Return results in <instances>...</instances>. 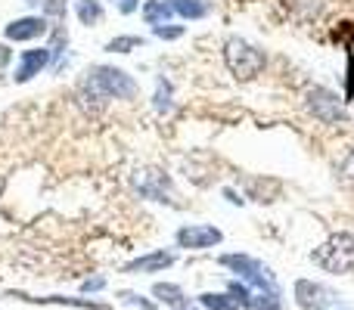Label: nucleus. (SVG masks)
Masks as SVG:
<instances>
[{
  "label": "nucleus",
  "instance_id": "28",
  "mask_svg": "<svg viewBox=\"0 0 354 310\" xmlns=\"http://www.w3.org/2000/svg\"><path fill=\"white\" fill-rule=\"evenodd\" d=\"M10 62V47H0V66H6Z\"/></svg>",
  "mask_w": 354,
  "mask_h": 310
},
{
  "label": "nucleus",
  "instance_id": "25",
  "mask_svg": "<svg viewBox=\"0 0 354 310\" xmlns=\"http://www.w3.org/2000/svg\"><path fill=\"white\" fill-rule=\"evenodd\" d=\"M339 174H342V180H354V149H351V155L339 164Z\"/></svg>",
  "mask_w": 354,
  "mask_h": 310
},
{
  "label": "nucleus",
  "instance_id": "17",
  "mask_svg": "<svg viewBox=\"0 0 354 310\" xmlns=\"http://www.w3.org/2000/svg\"><path fill=\"white\" fill-rule=\"evenodd\" d=\"M143 37H137V35H118V37H112L109 43H106V50L109 53H131V50H140L143 47Z\"/></svg>",
  "mask_w": 354,
  "mask_h": 310
},
{
  "label": "nucleus",
  "instance_id": "27",
  "mask_svg": "<svg viewBox=\"0 0 354 310\" xmlns=\"http://www.w3.org/2000/svg\"><path fill=\"white\" fill-rule=\"evenodd\" d=\"M103 286H106V280H103V276H93V280H87L81 289H84V292H100V289H103Z\"/></svg>",
  "mask_w": 354,
  "mask_h": 310
},
{
  "label": "nucleus",
  "instance_id": "26",
  "mask_svg": "<svg viewBox=\"0 0 354 310\" xmlns=\"http://www.w3.org/2000/svg\"><path fill=\"white\" fill-rule=\"evenodd\" d=\"M115 6H118V12H124V16H128V12H134L137 6H140V0H115Z\"/></svg>",
  "mask_w": 354,
  "mask_h": 310
},
{
  "label": "nucleus",
  "instance_id": "15",
  "mask_svg": "<svg viewBox=\"0 0 354 310\" xmlns=\"http://www.w3.org/2000/svg\"><path fill=\"white\" fill-rule=\"evenodd\" d=\"M199 304L205 307V310H243V307H239V301L233 298L230 292H227V295H221V292H205V295H199Z\"/></svg>",
  "mask_w": 354,
  "mask_h": 310
},
{
  "label": "nucleus",
  "instance_id": "22",
  "mask_svg": "<svg viewBox=\"0 0 354 310\" xmlns=\"http://www.w3.org/2000/svg\"><path fill=\"white\" fill-rule=\"evenodd\" d=\"M44 16L62 19L66 16V0H44Z\"/></svg>",
  "mask_w": 354,
  "mask_h": 310
},
{
  "label": "nucleus",
  "instance_id": "4",
  "mask_svg": "<svg viewBox=\"0 0 354 310\" xmlns=\"http://www.w3.org/2000/svg\"><path fill=\"white\" fill-rule=\"evenodd\" d=\"M221 267H230L233 273H236L245 286L255 289V292H280L274 273H270L261 261H255V258H249V255H224L221 258Z\"/></svg>",
  "mask_w": 354,
  "mask_h": 310
},
{
  "label": "nucleus",
  "instance_id": "18",
  "mask_svg": "<svg viewBox=\"0 0 354 310\" xmlns=\"http://www.w3.org/2000/svg\"><path fill=\"white\" fill-rule=\"evenodd\" d=\"M227 292H230L233 298L239 301V307H243V310H245V307L252 310V304H255V289H252V286H245L243 280H233V282H227Z\"/></svg>",
  "mask_w": 354,
  "mask_h": 310
},
{
  "label": "nucleus",
  "instance_id": "9",
  "mask_svg": "<svg viewBox=\"0 0 354 310\" xmlns=\"http://www.w3.org/2000/svg\"><path fill=\"white\" fill-rule=\"evenodd\" d=\"M53 62V50L50 47H35V50H22V56H19V66H16V75H12V81L16 84H25V81H31L35 75H41L44 68Z\"/></svg>",
  "mask_w": 354,
  "mask_h": 310
},
{
  "label": "nucleus",
  "instance_id": "31",
  "mask_svg": "<svg viewBox=\"0 0 354 310\" xmlns=\"http://www.w3.org/2000/svg\"><path fill=\"white\" fill-rule=\"evenodd\" d=\"M177 310H196V307H189V304H183V307H177Z\"/></svg>",
  "mask_w": 354,
  "mask_h": 310
},
{
  "label": "nucleus",
  "instance_id": "13",
  "mask_svg": "<svg viewBox=\"0 0 354 310\" xmlns=\"http://www.w3.org/2000/svg\"><path fill=\"white\" fill-rule=\"evenodd\" d=\"M174 12L180 19H189V22H196V19H205L208 12H212V6H208V0H171Z\"/></svg>",
  "mask_w": 354,
  "mask_h": 310
},
{
  "label": "nucleus",
  "instance_id": "5",
  "mask_svg": "<svg viewBox=\"0 0 354 310\" xmlns=\"http://www.w3.org/2000/svg\"><path fill=\"white\" fill-rule=\"evenodd\" d=\"M308 112L317 118L320 124H345V99L339 93H333L330 87H314L308 90Z\"/></svg>",
  "mask_w": 354,
  "mask_h": 310
},
{
  "label": "nucleus",
  "instance_id": "21",
  "mask_svg": "<svg viewBox=\"0 0 354 310\" xmlns=\"http://www.w3.org/2000/svg\"><path fill=\"white\" fill-rule=\"evenodd\" d=\"M156 37H162V41H177V37H183V25H171V22H165V25H156Z\"/></svg>",
  "mask_w": 354,
  "mask_h": 310
},
{
  "label": "nucleus",
  "instance_id": "8",
  "mask_svg": "<svg viewBox=\"0 0 354 310\" xmlns=\"http://www.w3.org/2000/svg\"><path fill=\"white\" fill-rule=\"evenodd\" d=\"M177 245L180 249H189V251H202V249H212V245H221L224 233L212 224H187L177 230Z\"/></svg>",
  "mask_w": 354,
  "mask_h": 310
},
{
  "label": "nucleus",
  "instance_id": "29",
  "mask_svg": "<svg viewBox=\"0 0 354 310\" xmlns=\"http://www.w3.org/2000/svg\"><path fill=\"white\" fill-rule=\"evenodd\" d=\"M227 199H230V202H233V205H243V199H239V195H236V193H233V189H227Z\"/></svg>",
  "mask_w": 354,
  "mask_h": 310
},
{
  "label": "nucleus",
  "instance_id": "24",
  "mask_svg": "<svg viewBox=\"0 0 354 310\" xmlns=\"http://www.w3.org/2000/svg\"><path fill=\"white\" fill-rule=\"evenodd\" d=\"M118 298H122L124 304H134V307H140V310H156L153 304H149V301H143L140 295H134V292H122V295H118Z\"/></svg>",
  "mask_w": 354,
  "mask_h": 310
},
{
  "label": "nucleus",
  "instance_id": "23",
  "mask_svg": "<svg viewBox=\"0 0 354 310\" xmlns=\"http://www.w3.org/2000/svg\"><path fill=\"white\" fill-rule=\"evenodd\" d=\"M345 99H351L354 103V53L348 50V68H345Z\"/></svg>",
  "mask_w": 354,
  "mask_h": 310
},
{
  "label": "nucleus",
  "instance_id": "20",
  "mask_svg": "<svg viewBox=\"0 0 354 310\" xmlns=\"http://www.w3.org/2000/svg\"><path fill=\"white\" fill-rule=\"evenodd\" d=\"M171 84L168 81H159V93H156V109L159 112H171Z\"/></svg>",
  "mask_w": 354,
  "mask_h": 310
},
{
  "label": "nucleus",
  "instance_id": "6",
  "mask_svg": "<svg viewBox=\"0 0 354 310\" xmlns=\"http://www.w3.org/2000/svg\"><path fill=\"white\" fill-rule=\"evenodd\" d=\"M134 189L143 195V199L171 202V205H174L171 177L162 174V171H156V168H140V171H134Z\"/></svg>",
  "mask_w": 354,
  "mask_h": 310
},
{
  "label": "nucleus",
  "instance_id": "11",
  "mask_svg": "<svg viewBox=\"0 0 354 310\" xmlns=\"http://www.w3.org/2000/svg\"><path fill=\"white\" fill-rule=\"evenodd\" d=\"M177 258L171 251H149V255H140L134 258V261L124 264V273H159V270H168Z\"/></svg>",
  "mask_w": 354,
  "mask_h": 310
},
{
  "label": "nucleus",
  "instance_id": "1",
  "mask_svg": "<svg viewBox=\"0 0 354 310\" xmlns=\"http://www.w3.org/2000/svg\"><path fill=\"white\" fill-rule=\"evenodd\" d=\"M81 93L97 103H109V99H134L137 97V81L131 78L124 68L115 66H93L81 81Z\"/></svg>",
  "mask_w": 354,
  "mask_h": 310
},
{
  "label": "nucleus",
  "instance_id": "30",
  "mask_svg": "<svg viewBox=\"0 0 354 310\" xmlns=\"http://www.w3.org/2000/svg\"><path fill=\"white\" fill-rule=\"evenodd\" d=\"M25 3H31V6H37V3H44V0H25Z\"/></svg>",
  "mask_w": 354,
  "mask_h": 310
},
{
  "label": "nucleus",
  "instance_id": "16",
  "mask_svg": "<svg viewBox=\"0 0 354 310\" xmlns=\"http://www.w3.org/2000/svg\"><path fill=\"white\" fill-rule=\"evenodd\" d=\"M75 12H78L81 25H100L103 22V3H100V0H78Z\"/></svg>",
  "mask_w": 354,
  "mask_h": 310
},
{
  "label": "nucleus",
  "instance_id": "7",
  "mask_svg": "<svg viewBox=\"0 0 354 310\" xmlns=\"http://www.w3.org/2000/svg\"><path fill=\"white\" fill-rule=\"evenodd\" d=\"M339 301V295L333 292L330 286L314 280H299L295 282V304L301 310H326Z\"/></svg>",
  "mask_w": 354,
  "mask_h": 310
},
{
  "label": "nucleus",
  "instance_id": "12",
  "mask_svg": "<svg viewBox=\"0 0 354 310\" xmlns=\"http://www.w3.org/2000/svg\"><path fill=\"white\" fill-rule=\"evenodd\" d=\"M174 16V6H171V0H147V3H143V22L147 25H165L168 19Z\"/></svg>",
  "mask_w": 354,
  "mask_h": 310
},
{
  "label": "nucleus",
  "instance_id": "3",
  "mask_svg": "<svg viewBox=\"0 0 354 310\" xmlns=\"http://www.w3.org/2000/svg\"><path fill=\"white\" fill-rule=\"evenodd\" d=\"M311 261L326 273H354V233H336L330 236L317 251L311 255Z\"/></svg>",
  "mask_w": 354,
  "mask_h": 310
},
{
  "label": "nucleus",
  "instance_id": "2",
  "mask_svg": "<svg viewBox=\"0 0 354 310\" xmlns=\"http://www.w3.org/2000/svg\"><path fill=\"white\" fill-rule=\"evenodd\" d=\"M224 62L236 81H252L268 68V56L245 37H227L224 41Z\"/></svg>",
  "mask_w": 354,
  "mask_h": 310
},
{
  "label": "nucleus",
  "instance_id": "19",
  "mask_svg": "<svg viewBox=\"0 0 354 310\" xmlns=\"http://www.w3.org/2000/svg\"><path fill=\"white\" fill-rule=\"evenodd\" d=\"M252 310H283L280 292H255V304Z\"/></svg>",
  "mask_w": 354,
  "mask_h": 310
},
{
  "label": "nucleus",
  "instance_id": "10",
  "mask_svg": "<svg viewBox=\"0 0 354 310\" xmlns=\"http://www.w3.org/2000/svg\"><path fill=\"white\" fill-rule=\"evenodd\" d=\"M47 16H22L16 22H10L3 28L6 41H37V37L47 35Z\"/></svg>",
  "mask_w": 354,
  "mask_h": 310
},
{
  "label": "nucleus",
  "instance_id": "14",
  "mask_svg": "<svg viewBox=\"0 0 354 310\" xmlns=\"http://www.w3.org/2000/svg\"><path fill=\"white\" fill-rule=\"evenodd\" d=\"M153 295L162 301V304L171 307V310L187 304V298H183V289L174 286V282H156V286H153Z\"/></svg>",
  "mask_w": 354,
  "mask_h": 310
}]
</instances>
